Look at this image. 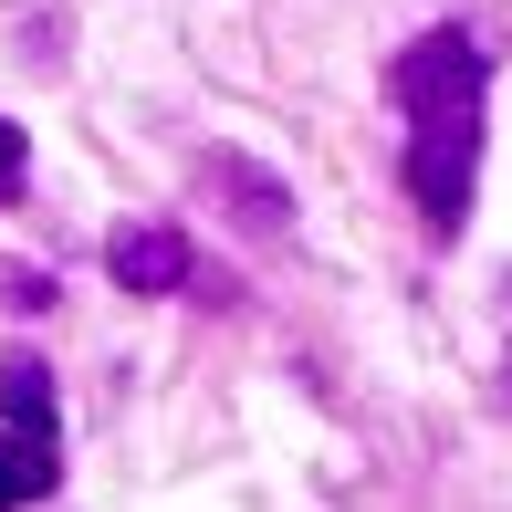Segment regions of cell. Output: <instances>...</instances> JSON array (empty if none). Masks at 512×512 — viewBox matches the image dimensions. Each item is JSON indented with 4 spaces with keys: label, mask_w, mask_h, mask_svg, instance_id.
Instances as JSON below:
<instances>
[{
    "label": "cell",
    "mask_w": 512,
    "mask_h": 512,
    "mask_svg": "<svg viewBox=\"0 0 512 512\" xmlns=\"http://www.w3.org/2000/svg\"><path fill=\"white\" fill-rule=\"evenodd\" d=\"M398 178H408L418 220H429L439 241H450V230L471 220V178H481V105H460V115H408Z\"/></svg>",
    "instance_id": "1"
},
{
    "label": "cell",
    "mask_w": 512,
    "mask_h": 512,
    "mask_svg": "<svg viewBox=\"0 0 512 512\" xmlns=\"http://www.w3.org/2000/svg\"><path fill=\"white\" fill-rule=\"evenodd\" d=\"M481 84H492V53L460 21H439L408 53H387V105L398 115H460V105H481Z\"/></svg>",
    "instance_id": "2"
},
{
    "label": "cell",
    "mask_w": 512,
    "mask_h": 512,
    "mask_svg": "<svg viewBox=\"0 0 512 512\" xmlns=\"http://www.w3.org/2000/svg\"><path fill=\"white\" fill-rule=\"evenodd\" d=\"M105 272H115L126 293H189V283H199V251L178 241L168 220H126V230L105 241Z\"/></svg>",
    "instance_id": "3"
},
{
    "label": "cell",
    "mask_w": 512,
    "mask_h": 512,
    "mask_svg": "<svg viewBox=\"0 0 512 512\" xmlns=\"http://www.w3.org/2000/svg\"><path fill=\"white\" fill-rule=\"evenodd\" d=\"M199 189L220 199L230 220L251 230V241H283V230H293V189H283L272 168H251V157H230V147H220V157H199Z\"/></svg>",
    "instance_id": "4"
},
{
    "label": "cell",
    "mask_w": 512,
    "mask_h": 512,
    "mask_svg": "<svg viewBox=\"0 0 512 512\" xmlns=\"http://www.w3.org/2000/svg\"><path fill=\"white\" fill-rule=\"evenodd\" d=\"M53 481H63V439L0 429V512H21V502H53Z\"/></svg>",
    "instance_id": "5"
},
{
    "label": "cell",
    "mask_w": 512,
    "mask_h": 512,
    "mask_svg": "<svg viewBox=\"0 0 512 512\" xmlns=\"http://www.w3.org/2000/svg\"><path fill=\"white\" fill-rule=\"evenodd\" d=\"M0 418H11V429H32V439H63V418H53V366L42 356H0Z\"/></svg>",
    "instance_id": "6"
},
{
    "label": "cell",
    "mask_w": 512,
    "mask_h": 512,
    "mask_svg": "<svg viewBox=\"0 0 512 512\" xmlns=\"http://www.w3.org/2000/svg\"><path fill=\"white\" fill-rule=\"evenodd\" d=\"M53 304H63V283H53V272L0 251V314H53Z\"/></svg>",
    "instance_id": "7"
},
{
    "label": "cell",
    "mask_w": 512,
    "mask_h": 512,
    "mask_svg": "<svg viewBox=\"0 0 512 512\" xmlns=\"http://www.w3.org/2000/svg\"><path fill=\"white\" fill-rule=\"evenodd\" d=\"M21 178H32V136H21L11 115H0V209L21 199Z\"/></svg>",
    "instance_id": "8"
}]
</instances>
